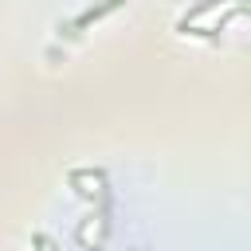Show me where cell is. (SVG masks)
Wrapping results in <instances>:
<instances>
[{
  "label": "cell",
  "instance_id": "obj_1",
  "mask_svg": "<svg viewBox=\"0 0 251 251\" xmlns=\"http://www.w3.org/2000/svg\"><path fill=\"white\" fill-rule=\"evenodd\" d=\"M122 4H126V0H98V4H94V8H86V12H82V16H75V20H71V24H67V27H63V24H59V31H67V35H78V31H82V27H90V24H94V20H102V16H110V12H114V8H122Z\"/></svg>",
  "mask_w": 251,
  "mask_h": 251
},
{
  "label": "cell",
  "instance_id": "obj_3",
  "mask_svg": "<svg viewBox=\"0 0 251 251\" xmlns=\"http://www.w3.org/2000/svg\"><path fill=\"white\" fill-rule=\"evenodd\" d=\"M31 247H35V251H55V243H51L43 231H35V235H31Z\"/></svg>",
  "mask_w": 251,
  "mask_h": 251
},
{
  "label": "cell",
  "instance_id": "obj_2",
  "mask_svg": "<svg viewBox=\"0 0 251 251\" xmlns=\"http://www.w3.org/2000/svg\"><path fill=\"white\" fill-rule=\"evenodd\" d=\"M220 4H227V0H196V4H192V8H188V12L180 16V20H176V31H180L184 24H196V20L204 16V12H212V8H220Z\"/></svg>",
  "mask_w": 251,
  "mask_h": 251
}]
</instances>
